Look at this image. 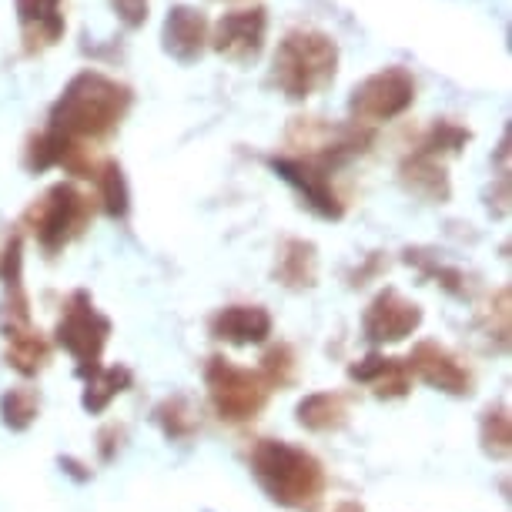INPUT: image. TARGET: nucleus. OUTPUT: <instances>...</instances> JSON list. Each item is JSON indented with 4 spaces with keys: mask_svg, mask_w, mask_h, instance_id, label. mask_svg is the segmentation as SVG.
Wrapping results in <instances>:
<instances>
[{
    "mask_svg": "<svg viewBox=\"0 0 512 512\" xmlns=\"http://www.w3.org/2000/svg\"><path fill=\"white\" fill-rule=\"evenodd\" d=\"M131 101L134 94L128 84L88 67L67 81V88L51 108L47 128L61 131L71 141H101L121 128V121L131 111Z\"/></svg>",
    "mask_w": 512,
    "mask_h": 512,
    "instance_id": "obj_1",
    "label": "nucleus"
},
{
    "mask_svg": "<svg viewBox=\"0 0 512 512\" xmlns=\"http://www.w3.org/2000/svg\"><path fill=\"white\" fill-rule=\"evenodd\" d=\"M338 44L322 31L298 27L282 37L272 61V88L288 101H308L335 84Z\"/></svg>",
    "mask_w": 512,
    "mask_h": 512,
    "instance_id": "obj_2",
    "label": "nucleus"
},
{
    "mask_svg": "<svg viewBox=\"0 0 512 512\" xmlns=\"http://www.w3.org/2000/svg\"><path fill=\"white\" fill-rule=\"evenodd\" d=\"M94 205L88 195H81L74 185H51L31 208L24 211V225L34 231V238L41 241L47 255H57L64 245L81 235L91 225Z\"/></svg>",
    "mask_w": 512,
    "mask_h": 512,
    "instance_id": "obj_3",
    "label": "nucleus"
},
{
    "mask_svg": "<svg viewBox=\"0 0 512 512\" xmlns=\"http://www.w3.org/2000/svg\"><path fill=\"white\" fill-rule=\"evenodd\" d=\"M255 472L272 499L288 506H305V499L318 496L322 489V469L308 452L285 446V442H262L255 449Z\"/></svg>",
    "mask_w": 512,
    "mask_h": 512,
    "instance_id": "obj_4",
    "label": "nucleus"
},
{
    "mask_svg": "<svg viewBox=\"0 0 512 512\" xmlns=\"http://www.w3.org/2000/svg\"><path fill=\"white\" fill-rule=\"evenodd\" d=\"M415 104V77L405 67L392 64L365 77L352 88L349 114L355 124H382L402 118Z\"/></svg>",
    "mask_w": 512,
    "mask_h": 512,
    "instance_id": "obj_5",
    "label": "nucleus"
},
{
    "mask_svg": "<svg viewBox=\"0 0 512 512\" xmlns=\"http://www.w3.org/2000/svg\"><path fill=\"white\" fill-rule=\"evenodd\" d=\"M108 335H111V322L94 308L88 292H74L67 298L61 325H57V342L77 359L81 375H91L98 369V359H101V349L108 345Z\"/></svg>",
    "mask_w": 512,
    "mask_h": 512,
    "instance_id": "obj_6",
    "label": "nucleus"
},
{
    "mask_svg": "<svg viewBox=\"0 0 512 512\" xmlns=\"http://www.w3.org/2000/svg\"><path fill=\"white\" fill-rule=\"evenodd\" d=\"M205 382L211 389V399L218 405L221 419H231V422L255 419L268 399V382L262 375L251 369H238V365H231L228 359H221V355H215V359L208 362Z\"/></svg>",
    "mask_w": 512,
    "mask_h": 512,
    "instance_id": "obj_7",
    "label": "nucleus"
},
{
    "mask_svg": "<svg viewBox=\"0 0 512 512\" xmlns=\"http://www.w3.org/2000/svg\"><path fill=\"white\" fill-rule=\"evenodd\" d=\"M272 171L278 178H285L292 185L308 208L315 211L318 218H328V221H338L345 215V201L342 195L335 191L332 185V168L308 154H275L272 161Z\"/></svg>",
    "mask_w": 512,
    "mask_h": 512,
    "instance_id": "obj_8",
    "label": "nucleus"
},
{
    "mask_svg": "<svg viewBox=\"0 0 512 512\" xmlns=\"http://www.w3.org/2000/svg\"><path fill=\"white\" fill-rule=\"evenodd\" d=\"M268 34V14L265 7H245V11H231L215 24L208 37V47H215L221 57L235 64L258 61Z\"/></svg>",
    "mask_w": 512,
    "mask_h": 512,
    "instance_id": "obj_9",
    "label": "nucleus"
},
{
    "mask_svg": "<svg viewBox=\"0 0 512 512\" xmlns=\"http://www.w3.org/2000/svg\"><path fill=\"white\" fill-rule=\"evenodd\" d=\"M24 168L31 171V175H44V171H51V168H64L67 175H77V178H94V171H98L88 154H84L81 141L64 138V134L54 128L34 134V138L27 141Z\"/></svg>",
    "mask_w": 512,
    "mask_h": 512,
    "instance_id": "obj_10",
    "label": "nucleus"
},
{
    "mask_svg": "<svg viewBox=\"0 0 512 512\" xmlns=\"http://www.w3.org/2000/svg\"><path fill=\"white\" fill-rule=\"evenodd\" d=\"M419 325H422V308L409 302V298H402L395 288H385L382 295H375V302L362 318L369 342H402Z\"/></svg>",
    "mask_w": 512,
    "mask_h": 512,
    "instance_id": "obj_11",
    "label": "nucleus"
},
{
    "mask_svg": "<svg viewBox=\"0 0 512 512\" xmlns=\"http://www.w3.org/2000/svg\"><path fill=\"white\" fill-rule=\"evenodd\" d=\"M208 37H211V24L205 11H198V7L178 4L164 17L161 47H164V54L175 57L178 64H195L198 57L208 51Z\"/></svg>",
    "mask_w": 512,
    "mask_h": 512,
    "instance_id": "obj_12",
    "label": "nucleus"
},
{
    "mask_svg": "<svg viewBox=\"0 0 512 512\" xmlns=\"http://www.w3.org/2000/svg\"><path fill=\"white\" fill-rule=\"evenodd\" d=\"M61 4L64 0H17V21H21L27 54H41L64 37L67 24Z\"/></svg>",
    "mask_w": 512,
    "mask_h": 512,
    "instance_id": "obj_13",
    "label": "nucleus"
},
{
    "mask_svg": "<svg viewBox=\"0 0 512 512\" xmlns=\"http://www.w3.org/2000/svg\"><path fill=\"white\" fill-rule=\"evenodd\" d=\"M409 369L419 372L429 385H436V389L452 392V395H466L469 385H472V375L466 372V365H459L456 355H449L436 342L415 345V352L409 359Z\"/></svg>",
    "mask_w": 512,
    "mask_h": 512,
    "instance_id": "obj_14",
    "label": "nucleus"
},
{
    "mask_svg": "<svg viewBox=\"0 0 512 512\" xmlns=\"http://www.w3.org/2000/svg\"><path fill=\"white\" fill-rule=\"evenodd\" d=\"M211 335L231 345H258L272 335V315L262 305H228L211 318Z\"/></svg>",
    "mask_w": 512,
    "mask_h": 512,
    "instance_id": "obj_15",
    "label": "nucleus"
},
{
    "mask_svg": "<svg viewBox=\"0 0 512 512\" xmlns=\"http://www.w3.org/2000/svg\"><path fill=\"white\" fill-rule=\"evenodd\" d=\"M399 175H402L405 191L422 201H439L442 205V201H449V195H452L446 164H442V158H432V154L412 151L409 158L402 161Z\"/></svg>",
    "mask_w": 512,
    "mask_h": 512,
    "instance_id": "obj_16",
    "label": "nucleus"
},
{
    "mask_svg": "<svg viewBox=\"0 0 512 512\" xmlns=\"http://www.w3.org/2000/svg\"><path fill=\"white\" fill-rule=\"evenodd\" d=\"M278 282L288 288H308L315 285L318 275V255L315 245L305 238H285L282 248H278V265H275Z\"/></svg>",
    "mask_w": 512,
    "mask_h": 512,
    "instance_id": "obj_17",
    "label": "nucleus"
},
{
    "mask_svg": "<svg viewBox=\"0 0 512 512\" xmlns=\"http://www.w3.org/2000/svg\"><path fill=\"white\" fill-rule=\"evenodd\" d=\"M352 379L369 382L375 395H389V399L409 392V369L399 359H382V355H369L362 365H355Z\"/></svg>",
    "mask_w": 512,
    "mask_h": 512,
    "instance_id": "obj_18",
    "label": "nucleus"
},
{
    "mask_svg": "<svg viewBox=\"0 0 512 512\" xmlns=\"http://www.w3.org/2000/svg\"><path fill=\"white\" fill-rule=\"evenodd\" d=\"M94 181H98V195L101 205L111 218H124L131 208V188L128 178H124V168L118 161H104L98 171H94Z\"/></svg>",
    "mask_w": 512,
    "mask_h": 512,
    "instance_id": "obj_19",
    "label": "nucleus"
},
{
    "mask_svg": "<svg viewBox=\"0 0 512 512\" xmlns=\"http://www.w3.org/2000/svg\"><path fill=\"white\" fill-rule=\"evenodd\" d=\"M342 419H345V402L332 392L308 395V399L298 405V422L315 432L335 429V425H342Z\"/></svg>",
    "mask_w": 512,
    "mask_h": 512,
    "instance_id": "obj_20",
    "label": "nucleus"
},
{
    "mask_svg": "<svg viewBox=\"0 0 512 512\" xmlns=\"http://www.w3.org/2000/svg\"><path fill=\"white\" fill-rule=\"evenodd\" d=\"M7 338H11V349H7V359H11V365H14L17 372L34 375V372L47 362V345H44V338H41V335H34V332H31V325L21 328V332H14V335H7Z\"/></svg>",
    "mask_w": 512,
    "mask_h": 512,
    "instance_id": "obj_21",
    "label": "nucleus"
},
{
    "mask_svg": "<svg viewBox=\"0 0 512 512\" xmlns=\"http://www.w3.org/2000/svg\"><path fill=\"white\" fill-rule=\"evenodd\" d=\"M469 141H472L469 128H462V124H456V121H436L415 151L432 154V158H442V154H459Z\"/></svg>",
    "mask_w": 512,
    "mask_h": 512,
    "instance_id": "obj_22",
    "label": "nucleus"
},
{
    "mask_svg": "<svg viewBox=\"0 0 512 512\" xmlns=\"http://www.w3.org/2000/svg\"><path fill=\"white\" fill-rule=\"evenodd\" d=\"M128 382H131L128 369H108V372L94 369L91 379H88V392H84V409L101 412L104 405L114 399V395L124 392V385H128Z\"/></svg>",
    "mask_w": 512,
    "mask_h": 512,
    "instance_id": "obj_23",
    "label": "nucleus"
},
{
    "mask_svg": "<svg viewBox=\"0 0 512 512\" xmlns=\"http://www.w3.org/2000/svg\"><path fill=\"white\" fill-rule=\"evenodd\" d=\"M37 409H41V402H37L34 389H11L0 399L4 425H11V429H27L37 419Z\"/></svg>",
    "mask_w": 512,
    "mask_h": 512,
    "instance_id": "obj_24",
    "label": "nucleus"
},
{
    "mask_svg": "<svg viewBox=\"0 0 512 512\" xmlns=\"http://www.w3.org/2000/svg\"><path fill=\"white\" fill-rule=\"evenodd\" d=\"M295 375V359H292V349H285V345H278L265 355V375L262 379L268 385H288Z\"/></svg>",
    "mask_w": 512,
    "mask_h": 512,
    "instance_id": "obj_25",
    "label": "nucleus"
},
{
    "mask_svg": "<svg viewBox=\"0 0 512 512\" xmlns=\"http://www.w3.org/2000/svg\"><path fill=\"white\" fill-rule=\"evenodd\" d=\"M111 7H114L118 21L128 27V31H138V27L148 24L151 0H111Z\"/></svg>",
    "mask_w": 512,
    "mask_h": 512,
    "instance_id": "obj_26",
    "label": "nucleus"
},
{
    "mask_svg": "<svg viewBox=\"0 0 512 512\" xmlns=\"http://www.w3.org/2000/svg\"><path fill=\"white\" fill-rule=\"evenodd\" d=\"M482 436H486V446L492 439H499L496 446L499 452H506L509 449V419H506V412L496 409V412H486V425H482Z\"/></svg>",
    "mask_w": 512,
    "mask_h": 512,
    "instance_id": "obj_27",
    "label": "nucleus"
}]
</instances>
